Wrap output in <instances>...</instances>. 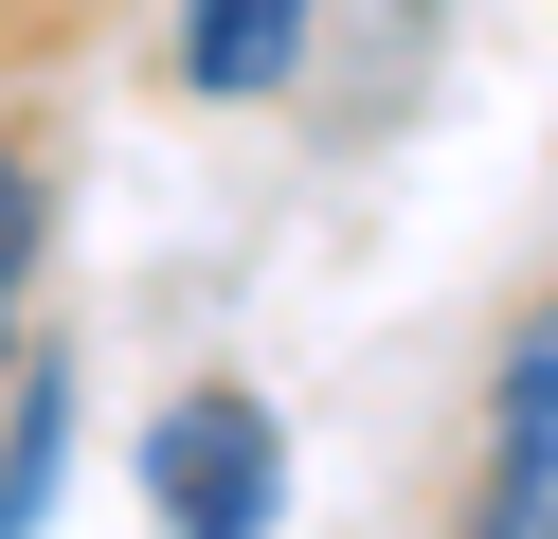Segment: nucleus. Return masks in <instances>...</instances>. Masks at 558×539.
Masks as SVG:
<instances>
[{"label": "nucleus", "instance_id": "f257e3e1", "mask_svg": "<svg viewBox=\"0 0 558 539\" xmlns=\"http://www.w3.org/2000/svg\"><path fill=\"white\" fill-rule=\"evenodd\" d=\"M145 503L162 539H270V503H289V431H270L253 378H198L145 414Z\"/></svg>", "mask_w": 558, "mask_h": 539}, {"label": "nucleus", "instance_id": "f03ea898", "mask_svg": "<svg viewBox=\"0 0 558 539\" xmlns=\"http://www.w3.org/2000/svg\"><path fill=\"white\" fill-rule=\"evenodd\" d=\"M450 539H558V306H522V342L486 359L469 522H450Z\"/></svg>", "mask_w": 558, "mask_h": 539}, {"label": "nucleus", "instance_id": "7ed1b4c3", "mask_svg": "<svg viewBox=\"0 0 558 539\" xmlns=\"http://www.w3.org/2000/svg\"><path fill=\"white\" fill-rule=\"evenodd\" d=\"M306 19H325V0H181V72H198L217 108H253V90H289Z\"/></svg>", "mask_w": 558, "mask_h": 539}, {"label": "nucleus", "instance_id": "20e7f679", "mask_svg": "<svg viewBox=\"0 0 558 539\" xmlns=\"http://www.w3.org/2000/svg\"><path fill=\"white\" fill-rule=\"evenodd\" d=\"M19 287H37V180H19V144H0V342H19Z\"/></svg>", "mask_w": 558, "mask_h": 539}, {"label": "nucleus", "instance_id": "39448f33", "mask_svg": "<svg viewBox=\"0 0 558 539\" xmlns=\"http://www.w3.org/2000/svg\"><path fill=\"white\" fill-rule=\"evenodd\" d=\"M37 486H54V378L19 395V486H0V539H37Z\"/></svg>", "mask_w": 558, "mask_h": 539}]
</instances>
